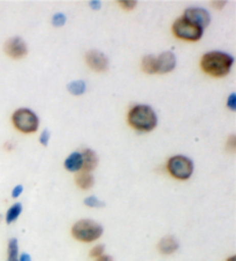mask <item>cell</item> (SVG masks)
Returning <instances> with one entry per match:
<instances>
[{"label": "cell", "instance_id": "cell-1", "mask_svg": "<svg viewBox=\"0 0 236 261\" xmlns=\"http://www.w3.org/2000/svg\"><path fill=\"white\" fill-rule=\"evenodd\" d=\"M233 64V57L219 51L205 53L201 60V67L204 73L213 77H224L228 75Z\"/></svg>", "mask_w": 236, "mask_h": 261}, {"label": "cell", "instance_id": "cell-2", "mask_svg": "<svg viewBox=\"0 0 236 261\" xmlns=\"http://www.w3.org/2000/svg\"><path fill=\"white\" fill-rule=\"evenodd\" d=\"M128 123L138 132H152L157 127L156 112L148 105H136L129 111Z\"/></svg>", "mask_w": 236, "mask_h": 261}, {"label": "cell", "instance_id": "cell-3", "mask_svg": "<svg viewBox=\"0 0 236 261\" xmlns=\"http://www.w3.org/2000/svg\"><path fill=\"white\" fill-rule=\"evenodd\" d=\"M104 229L101 224L92 220H80L72 228V235L75 240L84 243L97 241L103 235Z\"/></svg>", "mask_w": 236, "mask_h": 261}, {"label": "cell", "instance_id": "cell-4", "mask_svg": "<svg viewBox=\"0 0 236 261\" xmlns=\"http://www.w3.org/2000/svg\"><path fill=\"white\" fill-rule=\"evenodd\" d=\"M13 124L21 133L33 134L38 130L39 120L31 110L20 109L13 114Z\"/></svg>", "mask_w": 236, "mask_h": 261}, {"label": "cell", "instance_id": "cell-5", "mask_svg": "<svg viewBox=\"0 0 236 261\" xmlns=\"http://www.w3.org/2000/svg\"><path fill=\"white\" fill-rule=\"evenodd\" d=\"M167 169L174 178L184 181V179L190 178L193 175L194 164L187 156L175 155L172 156L167 163Z\"/></svg>", "mask_w": 236, "mask_h": 261}, {"label": "cell", "instance_id": "cell-6", "mask_svg": "<svg viewBox=\"0 0 236 261\" xmlns=\"http://www.w3.org/2000/svg\"><path fill=\"white\" fill-rule=\"evenodd\" d=\"M203 29L184 17H180L173 24V33L176 37L189 42H197L202 38Z\"/></svg>", "mask_w": 236, "mask_h": 261}, {"label": "cell", "instance_id": "cell-7", "mask_svg": "<svg viewBox=\"0 0 236 261\" xmlns=\"http://www.w3.org/2000/svg\"><path fill=\"white\" fill-rule=\"evenodd\" d=\"M184 19H187L188 21L193 22L198 27L204 30L206 27L210 24L211 22V16L210 13H208L206 10L204 8H199V7H192L188 8V10L184 11Z\"/></svg>", "mask_w": 236, "mask_h": 261}, {"label": "cell", "instance_id": "cell-8", "mask_svg": "<svg viewBox=\"0 0 236 261\" xmlns=\"http://www.w3.org/2000/svg\"><path fill=\"white\" fill-rule=\"evenodd\" d=\"M5 52L13 59H22L28 53V47L23 39L20 37H13L8 39L5 44Z\"/></svg>", "mask_w": 236, "mask_h": 261}, {"label": "cell", "instance_id": "cell-9", "mask_svg": "<svg viewBox=\"0 0 236 261\" xmlns=\"http://www.w3.org/2000/svg\"><path fill=\"white\" fill-rule=\"evenodd\" d=\"M85 61L87 65L95 71H104L108 68V59L107 57L104 55L103 52L96 51H89L85 56Z\"/></svg>", "mask_w": 236, "mask_h": 261}, {"label": "cell", "instance_id": "cell-10", "mask_svg": "<svg viewBox=\"0 0 236 261\" xmlns=\"http://www.w3.org/2000/svg\"><path fill=\"white\" fill-rule=\"evenodd\" d=\"M176 66V58L173 52L166 51L157 58V73L167 74Z\"/></svg>", "mask_w": 236, "mask_h": 261}, {"label": "cell", "instance_id": "cell-11", "mask_svg": "<svg viewBox=\"0 0 236 261\" xmlns=\"http://www.w3.org/2000/svg\"><path fill=\"white\" fill-rule=\"evenodd\" d=\"M81 154H82V169L84 172L91 173L92 170L96 169L98 165V156L96 154V152L93 150H90V148H87V150H84Z\"/></svg>", "mask_w": 236, "mask_h": 261}, {"label": "cell", "instance_id": "cell-12", "mask_svg": "<svg viewBox=\"0 0 236 261\" xmlns=\"http://www.w3.org/2000/svg\"><path fill=\"white\" fill-rule=\"evenodd\" d=\"M179 249V243L173 236H166L158 243V250L162 254H172Z\"/></svg>", "mask_w": 236, "mask_h": 261}, {"label": "cell", "instance_id": "cell-13", "mask_svg": "<svg viewBox=\"0 0 236 261\" xmlns=\"http://www.w3.org/2000/svg\"><path fill=\"white\" fill-rule=\"evenodd\" d=\"M82 154L80 152H73L65 160V168L68 172H80L82 169Z\"/></svg>", "mask_w": 236, "mask_h": 261}, {"label": "cell", "instance_id": "cell-14", "mask_svg": "<svg viewBox=\"0 0 236 261\" xmlns=\"http://www.w3.org/2000/svg\"><path fill=\"white\" fill-rule=\"evenodd\" d=\"M75 182L77 184V187L83 189V190H88V189L92 188L95 183V178L91 173L81 172L75 176Z\"/></svg>", "mask_w": 236, "mask_h": 261}, {"label": "cell", "instance_id": "cell-15", "mask_svg": "<svg viewBox=\"0 0 236 261\" xmlns=\"http://www.w3.org/2000/svg\"><path fill=\"white\" fill-rule=\"evenodd\" d=\"M142 69L147 74L157 73V58L153 56H147L142 60Z\"/></svg>", "mask_w": 236, "mask_h": 261}, {"label": "cell", "instance_id": "cell-16", "mask_svg": "<svg viewBox=\"0 0 236 261\" xmlns=\"http://www.w3.org/2000/svg\"><path fill=\"white\" fill-rule=\"evenodd\" d=\"M67 89L68 91L72 94H74V96H81V94H83L85 92V90H87V84H85V82L82 80H77L68 84Z\"/></svg>", "mask_w": 236, "mask_h": 261}, {"label": "cell", "instance_id": "cell-17", "mask_svg": "<svg viewBox=\"0 0 236 261\" xmlns=\"http://www.w3.org/2000/svg\"><path fill=\"white\" fill-rule=\"evenodd\" d=\"M7 261H19V245L16 238H11L8 242Z\"/></svg>", "mask_w": 236, "mask_h": 261}, {"label": "cell", "instance_id": "cell-18", "mask_svg": "<svg viewBox=\"0 0 236 261\" xmlns=\"http://www.w3.org/2000/svg\"><path fill=\"white\" fill-rule=\"evenodd\" d=\"M22 213V205L20 202H16L13 206H11V208L7 211L6 213V222L8 224L13 223L14 221H16L17 218L20 217V214Z\"/></svg>", "mask_w": 236, "mask_h": 261}, {"label": "cell", "instance_id": "cell-19", "mask_svg": "<svg viewBox=\"0 0 236 261\" xmlns=\"http://www.w3.org/2000/svg\"><path fill=\"white\" fill-rule=\"evenodd\" d=\"M84 205L88 207H92V208H99V207L105 206V202L102 201L101 199H98L97 197L90 196L84 199Z\"/></svg>", "mask_w": 236, "mask_h": 261}, {"label": "cell", "instance_id": "cell-20", "mask_svg": "<svg viewBox=\"0 0 236 261\" xmlns=\"http://www.w3.org/2000/svg\"><path fill=\"white\" fill-rule=\"evenodd\" d=\"M66 15L62 14V13H57V14H54L52 17V24L54 27H62L65 25L66 23Z\"/></svg>", "mask_w": 236, "mask_h": 261}, {"label": "cell", "instance_id": "cell-21", "mask_svg": "<svg viewBox=\"0 0 236 261\" xmlns=\"http://www.w3.org/2000/svg\"><path fill=\"white\" fill-rule=\"evenodd\" d=\"M104 251H105V246H104L103 244L96 245L91 251H90V256H91V258H96L97 259L98 256L103 255Z\"/></svg>", "mask_w": 236, "mask_h": 261}, {"label": "cell", "instance_id": "cell-22", "mask_svg": "<svg viewBox=\"0 0 236 261\" xmlns=\"http://www.w3.org/2000/svg\"><path fill=\"white\" fill-rule=\"evenodd\" d=\"M119 4L121 5V7L124 8V10H127V11H131L134 10V8L136 7V5H137V2H134V0H122V2H119Z\"/></svg>", "mask_w": 236, "mask_h": 261}, {"label": "cell", "instance_id": "cell-23", "mask_svg": "<svg viewBox=\"0 0 236 261\" xmlns=\"http://www.w3.org/2000/svg\"><path fill=\"white\" fill-rule=\"evenodd\" d=\"M227 106L230 111L235 112L236 111V93L233 92L229 94V97L227 98Z\"/></svg>", "mask_w": 236, "mask_h": 261}, {"label": "cell", "instance_id": "cell-24", "mask_svg": "<svg viewBox=\"0 0 236 261\" xmlns=\"http://www.w3.org/2000/svg\"><path fill=\"white\" fill-rule=\"evenodd\" d=\"M50 138H51V134H50L49 130H44L42 135H40V137H39V142H40V144H42V145L48 146V144L50 142Z\"/></svg>", "mask_w": 236, "mask_h": 261}, {"label": "cell", "instance_id": "cell-25", "mask_svg": "<svg viewBox=\"0 0 236 261\" xmlns=\"http://www.w3.org/2000/svg\"><path fill=\"white\" fill-rule=\"evenodd\" d=\"M227 147H228L231 152L235 151V148H236V137L234 136V135H231V136L228 138V141H227Z\"/></svg>", "mask_w": 236, "mask_h": 261}, {"label": "cell", "instance_id": "cell-26", "mask_svg": "<svg viewBox=\"0 0 236 261\" xmlns=\"http://www.w3.org/2000/svg\"><path fill=\"white\" fill-rule=\"evenodd\" d=\"M22 192H23V187H22V186H16L14 189H13L12 197H13V198L20 197Z\"/></svg>", "mask_w": 236, "mask_h": 261}, {"label": "cell", "instance_id": "cell-27", "mask_svg": "<svg viewBox=\"0 0 236 261\" xmlns=\"http://www.w3.org/2000/svg\"><path fill=\"white\" fill-rule=\"evenodd\" d=\"M89 5H90V7L92 8V10H101V7H102V3L101 2H98V0H92V2H90L89 3Z\"/></svg>", "mask_w": 236, "mask_h": 261}, {"label": "cell", "instance_id": "cell-28", "mask_svg": "<svg viewBox=\"0 0 236 261\" xmlns=\"http://www.w3.org/2000/svg\"><path fill=\"white\" fill-rule=\"evenodd\" d=\"M96 261H113V258L111 255H101L98 256Z\"/></svg>", "mask_w": 236, "mask_h": 261}, {"label": "cell", "instance_id": "cell-29", "mask_svg": "<svg viewBox=\"0 0 236 261\" xmlns=\"http://www.w3.org/2000/svg\"><path fill=\"white\" fill-rule=\"evenodd\" d=\"M19 261H31V256L28 253H23L19 256Z\"/></svg>", "mask_w": 236, "mask_h": 261}, {"label": "cell", "instance_id": "cell-30", "mask_svg": "<svg viewBox=\"0 0 236 261\" xmlns=\"http://www.w3.org/2000/svg\"><path fill=\"white\" fill-rule=\"evenodd\" d=\"M236 260V256L235 255H233V256H230L229 259H227V261H235Z\"/></svg>", "mask_w": 236, "mask_h": 261}, {"label": "cell", "instance_id": "cell-31", "mask_svg": "<svg viewBox=\"0 0 236 261\" xmlns=\"http://www.w3.org/2000/svg\"><path fill=\"white\" fill-rule=\"evenodd\" d=\"M0 221H2V214H0Z\"/></svg>", "mask_w": 236, "mask_h": 261}]
</instances>
